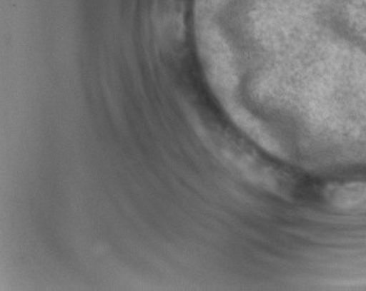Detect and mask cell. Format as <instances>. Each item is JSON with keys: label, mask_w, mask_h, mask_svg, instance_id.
I'll return each mask as SVG.
<instances>
[{"label": "cell", "mask_w": 366, "mask_h": 291, "mask_svg": "<svg viewBox=\"0 0 366 291\" xmlns=\"http://www.w3.org/2000/svg\"><path fill=\"white\" fill-rule=\"evenodd\" d=\"M326 199L341 210H366V183L355 182L327 188Z\"/></svg>", "instance_id": "obj_1"}]
</instances>
